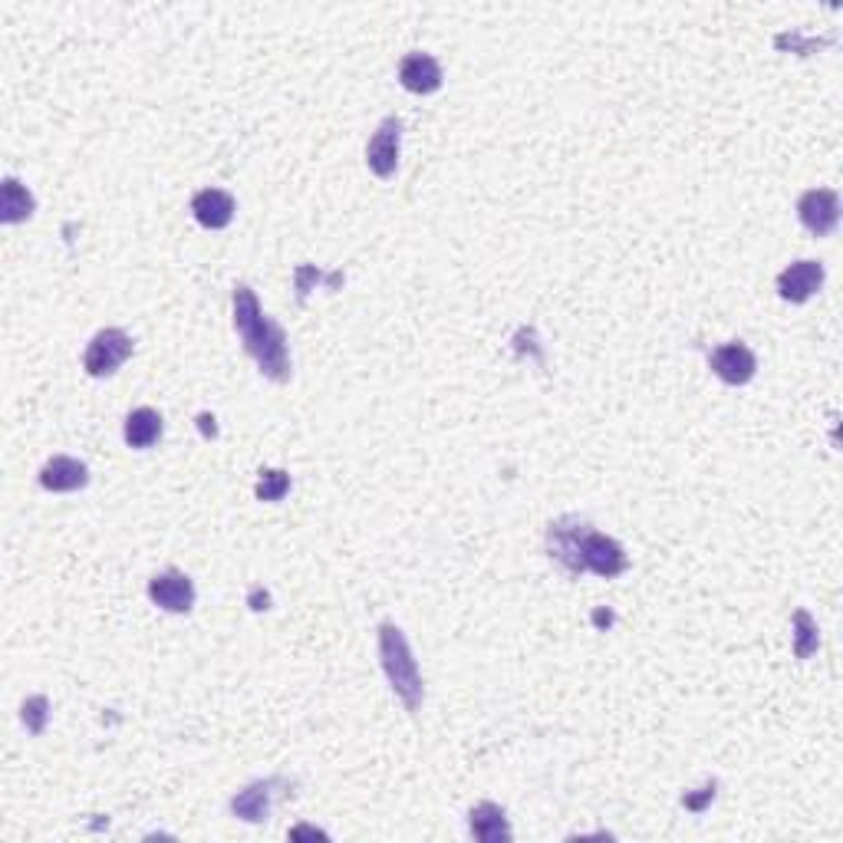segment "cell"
Segmentation results:
<instances>
[{"label": "cell", "instance_id": "obj_5", "mask_svg": "<svg viewBox=\"0 0 843 843\" xmlns=\"http://www.w3.org/2000/svg\"><path fill=\"white\" fill-rule=\"evenodd\" d=\"M398 155H402V119L385 115L366 145V165L375 178H392L398 168Z\"/></svg>", "mask_w": 843, "mask_h": 843}, {"label": "cell", "instance_id": "obj_1", "mask_svg": "<svg viewBox=\"0 0 843 843\" xmlns=\"http://www.w3.org/2000/svg\"><path fill=\"white\" fill-rule=\"evenodd\" d=\"M234 329L244 339L247 356L257 362V369L273 379V382H286L290 379V352H286V333L277 319H270L260 303L257 293L247 283L234 286Z\"/></svg>", "mask_w": 843, "mask_h": 843}, {"label": "cell", "instance_id": "obj_9", "mask_svg": "<svg viewBox=\"0 0 843 843\" xmlns=\"http://www.w3.org/2000/svg\"><path fill=\"white\" fill-rule=\"evenodd\" d=\"M708 362H711V372H715L724 385H748V382L754 379V372H757V359H754V352H751L741 339L711 349Z\"/></svg>", "mask_w": 843, "mask_h": 843}, {"label": "cell", "instance_id": "obj_18", "mask_svg": "<svg viewBox=\"0 0 843 843\" xmlns=\"http://www.w3.org/2000/svg\"><path fill=\"white\" fill-rule=\"evenodd\" d=\"M817 645H820V639H817V622L810 619L807 609H797V612H794V652H797V659L813 655Z\"/></svg>", "mask_w": 843, "mask_h": 843}, {"label": "cell", "instance_id": "obj_23", "mask_svg": "<svg viewBox=\"0 0 843 843\" xmlns=\"http://www.w3.org/2000/svg\"><path fill=\"white\" fill-rule=\"evenodd\" d=\"M290 836H326V833H319L313 827H296V830H290Z\"/></svg>", "mask_w": 843, "mask_h": 843}, {"label": "cell", "instance_id": "obj_19", "mask_svg": "<svg viewBox=\"0 0 843 843\" xmlns=\"http://www.w3.org/2000/svg\"><path fill=\"white\" fill-rule=\"evenodd\" d=\"M286 491H290V474H286V471H280V468H267V471H260L257 487H254L257 501H280Z\"/></svg>", "mask_w": 843, "mask_h": 843}, {"label": "cell", "instance_id": "obj_8", "mask_svg": "<svg viewBox=\"0 0 843 843\" xmlns=\"http://www.w3.org/2000/svg\"><path fill=\"white\" fill-rule=\"evenodd\" d=\"M148 599L165 612H191L194 606V583L181 570H165L148 580Z\"/></svg>", "mask_w": 843, "mask_h": 843}, {"label": "cell", "instance_id": "obj_11", "mask_svg": "<svg viewBox=\"0 0 843 843\" xmlns=\"http://www.w3.org/2000/svg\"><path fill=\"white\" fill-rule=\"evenodd\" d=\"M398 82L415 95H428V92L441 89V66L431 53L412 49L398 63Z\"/></svg>", "mask_w": 843, "mask_h": 843}, {"label": "cell", "instance_id": "obj_12", "mask_svg": "<svg viewBox=\"0 0 843 843\" xmlns=\"http://www.w3.org/2000/svg\"><path fill=\"white\" fill-rule=\"evenodd\" d=\"M283 780L280 777H267V780H254L247 784L240 794H234L231 800V813L247 820V823H263L270 817V807H273V794Z\"/></svg>", "mask_w": 843, "mask_h": 843}, {"label": "cell", "instance_id": "obj_2", "mask_svg": "<svg viewBox=\"0 0 843 843\" xmlns=\"http://www.w3.org/2000/svg\"><path fill=\"white\" fill-rule=\"evenodd\" d=\"M379 659H382V672L392 685V692L402 698V705L408 711H418L425 688H422V672L415 665V655L408 649L405 632L395 622H382L379 626Z\"/></svg>", "mask_w": 843, "mask_h": 843}, {"label": "cell", "instance_id": "obj_17", "mask_svg": "<svg viewBox=\"0 0 843 843\" xmlns=\"http://www.w3.org/2000/svg\"><path fill=\"white\" fill-rule=\"evenodd\" d=\"M161 431H165L161 415H158L155 408H148V405L132 408V412H128V418H125V428H122L125 445H128V448H138V451L151 448V445L161 438Z\"/></svg>", "mask_w": 843, "mask_h": 843}, {"label": "cell", "instance_id": "obj_20", "mask_svg": "<svg viewBox=\"0 0 843 843\" xmlns=\"http://www.w3.org/2000/svg\"><path fill=\"white\" fill-rule=\"evenodd\" d=\"M46 715H49V701H46V695H30V698L23 701V708H20V718H23V724H26V731H30V734H43V728H46Z\"/></svg>", "mask_w": 843, "mask_h": 843}, {"label": "cell", "instance_id": "obj_4", "mask_svg": "<svg viewBox=\"0 0 843 843\" xmlns=\"http://www.w3.org/2000/svg\"><path fill=\"white\" fill-rule=\"evenodd\" d=\"M586 530H589V524L583 517H576V514H563V517L550 520V527H547V553H550V560H557L570 573H583L580 550H583Z\"/></svg>", "mask_w": 843, "mask_h": 843}, {"label": "cell", "instance_id": "obj_15", "mask_svg": "<svg viewBox=\"0 0 843 843\" xmlns=\"http://www.w3.org/2000/svg\"><path fill=\"white\" fill-rule=\"evenodd\" d=\"M468 830H471V836L481 840V843H507V840L514 836V833H510V823H507V817H504V810H501L494 800H481V803L471 807V813H468Z\"/></svg>", "mask_w": 843, "mask_h": 843}, {"label": "cell", "instance_id": "obj_7", "mask_svg": "<svg viewBox=\"0 0 843 843\" xmlns=\"http://www.w3.org/2000/svg\"><path fill=\"white\" fill-rule=\"evenodd\" d=\"M580 560H583V570H589V573H596V576H619L626 566H629V560H626V550H622V543L619 540H612V537H606V533H599V530H586V537H583V550H580Z\"/></svg>", "mask_w": 843, "mask_h": 843}, {"label": "cell", "instance_id": "obj_6", "mask_svg": "<svg viewBox=\"0 0 843 843\" xmlns=\"http://www.w3.org/2000/svg\"><path fill=\"white\" fill-rule=\"evenodd\" d=\"M797 217L813 237H827L840 224V198L830 188H807L797 198Z\"/></svg>", "mask_w": 843, "mask_h": 843}, {"label": "cell", "instance_id": "obj_24", "mask_svg": "<svg viewBox=\"0 0 843 843\" xmlns=\"http://www.w3.org/2000/svg\"><path fill=\"white\" fill-rule=\"evenodd\" d=\"M609 619H612V616H609V612H603V609H599V612H596V622H606V626H609Z\"/></svg>", "mask_w": 843, "mask_h": 843}, {"label": "cell", "instance_id": "obj_3", "mask_svg": "<svg viewBox=\"0 0 843 843\" xmlns=\"http://www.w3.org/2000/svg\"><path fill=\"white\" fill-rule=\"evenodd\" d=\"M132 356V336L119 326H105L99 329L89 346H86V356H82V369L92 375V379H105L112 375L125 359Z\"/></svg>", "mask_w": 843, "mask_h": 843}, {"label": "cell", "instance_id": "obj_14", "mask_svg": "<svg viewBox=\"0 0 843 843\" xmlns=\"http://www.w3.org/2000/svg\"><path fill=\"white\" fill-rule=\"evenodd\" d=\"M40 484H43L46 491H56V494H63V491H79V487L89 484V468H86L79 458L53 454V458L43 464V471H40Z\"/></svg>", "mask_w": 843, "mask_h": 843}, {"label": "cell", "instance_id": "obj_16", "mask_svg": "<svg viewBox=\"0 0 843 843\" xmlns=\"http://www.w3.org/2000/svg\"><path fill=\"white\" fill-rule=\"evenodd\" d=\"M33 211H36L33 191H30L20 178L7 175V178L0 181V221H3V224H20V221L33 217Z\"/></svg>", "mask_w": 843, "mask_h": 843}, {"label": "cell", "instance_id": "obj_13", "mask_svg": "<svg viewBox=\"0 0 843 843\" xmlns=\"http://www.w3.org/2000/svg\"><path fill=\"white\" fill-rule=\"evenodd\" d=\"M191 214L201 227L207 231H221L234 221V198L221 188H201L191 198Z\"/></svg>", "mask_w": 843, "mask_h": 843}, {"label": "cell", "instance_id": "obj_10", "mask_svg": "<svg viewBox=\"0 0 843 843\" xmlns=\"http://www.w3.org/2000/svg\"><path fill=\"white\" fill-rule=\"evenodd\" d=\"M823 263L820 260H794L777 273V293L787 303H807L820 286H823Z\"/></svg>", "mask_w": 843, "mask_h": 843}, {"label": "cell", "instance_id": "obj_21", "mask_svg": "<svg viewBox=\"0 0 843 843\" xmlns=\"http://www.w3.org/2000/svg\"><path fill=\"white\" fill-rule=\"evenodd\" d=\"M247 603H250V609H254V612H260V609H267V606H270V593H267V589H260V586H254V589H250V596H247Z\"/></svg>", "mask_w": 843, "mask_h": 843}, {"label": "cell", "instance_id": "obj_22", "mask_svg": "<svg viewBox=\"0 0 843 843\" xmlns=\"http://www.w3.org/2000/svg\"><path fill=\"white\" fill-rule=\"evenodd\" d=\"M711 797H715V780H711L708 787H701V797H688V794H685L682 800H685V807H692V810H701V807H705V800H711Z\"/></svg>", "mask_w": 843, "mask_h": 843}]
</instances>
